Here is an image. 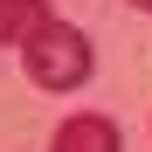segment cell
Instances as JSON below:
<instances>
[{"label": "cell", "mask_w": 152, "mask_h": 152, "mask_svg": "<svg viewBox=\"0 0 152 152\" xmlns=\"http://www.w3.org/2000/svg\"><path fill=\"white\" fill-rule=\"evenodd\" d=\"M48 21H56L48 0H0V42H14V48H28Z\"/></svg>", "instance_id": "3"}, {"label": "cell", "mask_w": 152, "mask_h": 152, "mask_svg": "<svg viewBox=\"0 0 152 152\" xmlns=\"http://www.w3.org/2000/svg\"><path fill=\"white\" fill-rule=\"evenodd\" d=\"M132 7H145V14H152V0H132Z\"/></svg>", "instance_id": "4"}, {"label": "cell", "mask_w": 152, "mask_h": 152, "mask_svg": "<svg viewBox=\"0 0 152 152\" xmlns=\"http://www.w3.org/2000/svg\"><path fill=\"white\" fill-rule=\"evenodd\" d=\"M28 56V76H35V90H76V83H90V69H97V48L83 28H69V21H48V28L21 48Z\"/></svg>", "instance_id": "1"}, {"label": "cell", "mask_w": 152, "mask_h": 152, "mask_svg": "<svg viewBox=\"0 0 152 152\" xmlns=\"http://www.w3.org/2000/svg\"><path fill=\"white\" fill-rule=\"evenodd\" d=\"M48 152H124V138H118V124H111L104 111H76V118L56 124Z\"/></svg>", "instance_id": "2"}]
</instances>
